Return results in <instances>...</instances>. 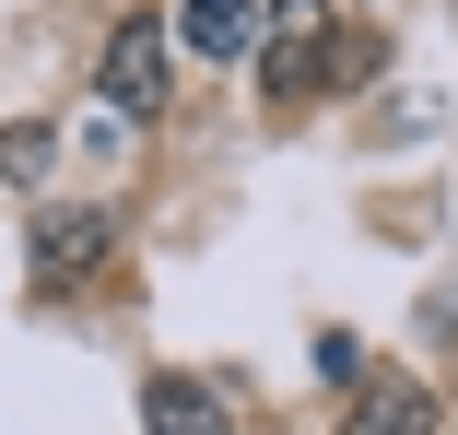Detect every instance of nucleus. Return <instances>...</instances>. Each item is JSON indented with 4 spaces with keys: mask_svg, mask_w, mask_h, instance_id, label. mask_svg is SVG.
<instances>
[{
    "mask_svg": "<svg viewBox=\"0 0 458 435\" xmlns=\"http://www.w3.org/2000/svg\"><path fill=\"white\" fill-rule=\"evenodd\" d=\"M189 59H247L259 47V0H176V24H165Z\"/></svg>",
    "mask_w": 458,
    "mask_h": 435,
    "instance_id": "4",
    "label": "nucleus"
},
{
    "mask_svg": "<svg viewBox=\"0 0 458 435\" xmlns=\"http://www.w3.org/2000/svg\"><path fill=\"white\" fill-rule=\"evenodd\" d=\"M47 165H59V130H36V118H24V130H0V189H36Z\"/></svg>",
    "mask_w": 458,
    "mask_h": 435,
    "instance_id": "6",
    "label": "nucleus"
},
{
    "mask_svg": "<svg viewBox=\"0 0 458 435\" xmlns=\"http://www.w3.org/2000/svg\"><path fill=\"white\" fill-rule=\"evenodd\" d=\"M435 423H446V400H435L423 377L364 365V388H352V435H435Z\"/></svg>",
    "mask_w": 458,
    "mask_h": 435,
    "instance_id": "2",
    "label": "nucleus"
},
{
    "mask_svg": "<svg viewBox=\"0 0 458 435\" xmlns=\"http://www.w3.org/2000/svg\"><path fill=\"white\" fill-rule=\"evenodd\" d=\"M141 435H235V412H224V388H200V377H153V388H141Z\"/></svg>",
    "mask_w": 458,
    "mask_h": 435,
    "instance_id": "5",
    "label": "nucleus"
},
{
    "mask_svg": "<svg viewBox=\"0 0 458 435\" xmlns=\"http://www.w3.org/2000/svg\"><path fill=\"white\" fill-rule=\"evenodd\" d=\"M318 377H341V388H364V341H341V329H329V341H318Z\"/></svg>",
    "mask_w": 458,
    "mask_h": 435,
    "instance_id": "7",
    "label": "nucleus"
},
{
    "mask_svg": "<svg viewBox=\"0 0 458 435\" xmlns=\"http://www.w3.org/2000/svg\"><path fill=\"white\" fill-rule=\"evenodd\" d=\"M165 71H176V36H165V24H118L106 59H95L106 118H165Z\"/></svg>",
    "mask_w": 458,
    "mask_h": 435,
    "instance_id": "1",
    "label": "nucleus"
},
{
    "mask_svg": "<svg viewBox=\"0 0 458 435\" xmlns=\"http://www.w3.org/2000/svg\"><path fill=\"white\" fill-rule=\"evenodd\" d=\"M106 235H118V212H95V200H71V212H47L24 247H36V283H82L106 259Z\"/></svg>",
    "mask_w": 458,
    "mask_h": 435,
    "instance_id": "3",
    "label": "nucleus"
}]
</instances>
